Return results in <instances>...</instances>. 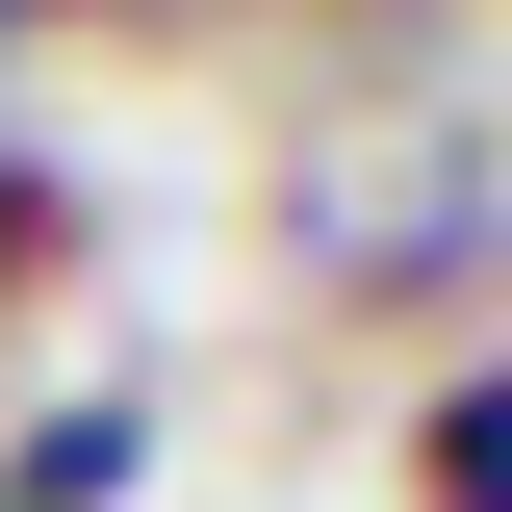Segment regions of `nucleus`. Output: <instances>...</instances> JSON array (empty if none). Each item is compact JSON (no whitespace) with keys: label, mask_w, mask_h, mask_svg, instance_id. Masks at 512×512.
<instances>
[{"label":"nucleus","mask_w":512,"mask_h":512,"mask_svg":"<svg viewBox=\"0 0 512 512\" xmlns=\"http://www.w3.org/2000/svg\"><path fill=\"white\" fill-rule=\"evenodd\" d=\"M0 26H26V0H0Z\"/></svg>","instance_id":"obj_3"},{"label":"nucleus","mask_w":512,"mask_h":512,"mask_svg":"<svg viewBox=\"0 0 512 512\" xmlns=\"http://www.w3.org/2000/svg\"><path fill=\"white\" fill-rule=\"evenodd\" d=\"M0 282H52V180H26V154H0Z\"/></svg>","instance_id":"obj_2"},{"label":"nucleus","mask_w":512,"mask_h":512,"mask_svg":"<svg viewBox=\"0 0 512 512\" xmlns=\"http://www.w3.org/2000/svg\"><path fill=\"white\" fill-rule=\"evenodd\" d=\"M436 512H512V410L487 384H436Z\"/></svg>","instance_id":"obj_1"}]
</instances>
